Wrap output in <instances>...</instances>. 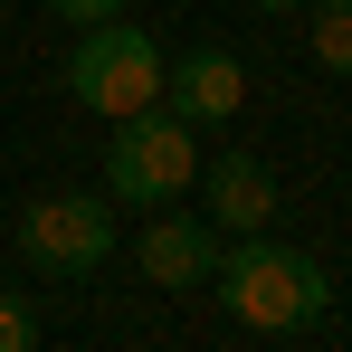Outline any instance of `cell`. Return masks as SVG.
Instances as JSON below:
<instances>
[{
    "instance_id": "8992f818",
    "label": "cell",
    "mask_w": 352,
    "mask_h": 352,
    "mask_svg": "<svg viewBox=\"0 0 352 352\" xmlns=\"http://www.w3.org/2000/svg\"><path fill=\"white\" fill-rule=\"evenodd\" d=\"M200 210H210V229H267L276 219V172L257 162V153H219V162H200Z\"/></svg>"
},
{
    "instance_id": "8fae6325",
    "label": "cell",
    "mask_w": 352,
    "mask_h": 352,
    "mask_svg": "<svg viewBox=\"0 0 352 352\" xmlns=\"http://www.w3.org/2000/svg\"><path fill=\"white\" fill-rule=\"evenodd\" d=\"M248 10H305V0H248Z\"/></svg>"
},
{
    "instance_id": "30bf717a",
    "label": "cell",
    "mask_w": 352,
    "mask_h": 352,
    "mask_svg": "<svg viewBox=\"0 0 352 352\" xmlns=\"http://www.w3.org/2000/svg\"><path fill=\"white\" fill-rule=\"evenodd\" d=\"M38 343V324H29V305L19 295H0V352H29Z\"/></svg>"
},
{
    "instance_id": "ba28073f",
    "label": "cell",
    "mask_w": 352,
    "mask_h": 352,
    "mask_svg": "<svg viewBox=\"0 0 352 352\" xmlns=\"http://www.w3.org/2000/svg\"><path fill=\"white\" fill-rule=\"evenodd\" d=\"M314 10V67L352 76V0H305Z\"/></svg>"
},
{
    "instance_id": "6da1fadb",
    "label": "cell",
    "mask_w": 352,
    "mask_h": 352,
    "mask_svg": "<svg viewBox=\"0 0 352 352\" xmlns=\"http://www.w3.org/2000/svg\"><path fill=\"white\" fill-rule=\"evenodd\" d=\"M210 286L229 305L248 333H305V324H324V305H333V276L305 257V248H276V238H238L219 248V267H210Z\"/></svg>"
},
{
    "instance_id": "9c48e42d",
    "label": "cell",
    "mask_w": 352,
    "mask_h": 352,
    "mask_svg": "<svg viewBox=\"0 0 352 352\" xmlns=\"http://www.w3.org/2000/svg\"><path fill=\"white\" fill-rule=\"evenodd\" d=\"M48 10H58L67 29H105V19H124L133 0H48Z\"/></svg>"
},
{
    "instance_id": "5b68a950",
    "label": "cell",
    "mask_w": 352,
    "mask_h": 352,
    "mask_svg": "<svg viewBox=\"0 0 352 352\" xmlns=\"http://www.w3.org/2000/svg\"><path fill=\"white\" fill-rule=\"evenodd\" d=\"M162 105L181 124H229L248 105V67L229 48H181V58H162Z\"/></svg>"
},
{
    "instance_id": "277c9868",
    "label": "cell",
    "mask_w": 352,
    "mask_h": 352,
    "mask_svg": "<svg viewBox=\"0 0 352 352\" xmlns=\"http://www.w3.org/2000/svg\"><path fill=\"white\" fill-rule=\"evenodd\" d=\"M19 257L48 267V276H96L115 257V200L105 190H48V200H29Z\"/></svg>"
},
{
    "instance_id": "52a82bcc",
    "label": "cell",
    "mask_w": 352,
    "mask_h": 352,
    "mask_svg": "<svg viewBox=\"0 0 352 352\" xmlns=\"http://www.w3.org/2000/svg\"><path fill=\"white\" fill-rule=\"evenodd\" d=\"M133 257H143L153 286H210V267H219V229L190 219V210H153V229H143Z\"/></svg>"
},
{
    "instance_id": "3957f363",
    "label": "cell",
    "mask_w": 352,
    "mask_h": 352,
    "mask_svg": "<svg viewBox=\"0 0 352 352\" xmlns=\"http://www.w3.org/2000/svg\"><path fill=\"white\" fill-rule=\"evenodd\" d=\"M67 96L86 105V115H143V105H162V48L143 38V29H124V19H105V29H86L76 38V58H67Z\"/></svg>"
},
{
    "instance_id": "7a4b0ae2",
    "label": "cell",
    "mask_w": 352,
    "mask_h": 352,
    "mask_svg": "<svg viewBox=\"0 0 352 352\" xmlns=\"http://www.w3.org/2000/svg\"><path fill=\"white\" fill-rule=\"evenodd\" d=\"M200 181V143L172 105H143V115H115V143H105V200L124 210H172L181 190Z\"/></svg>"
}]
</instances>
